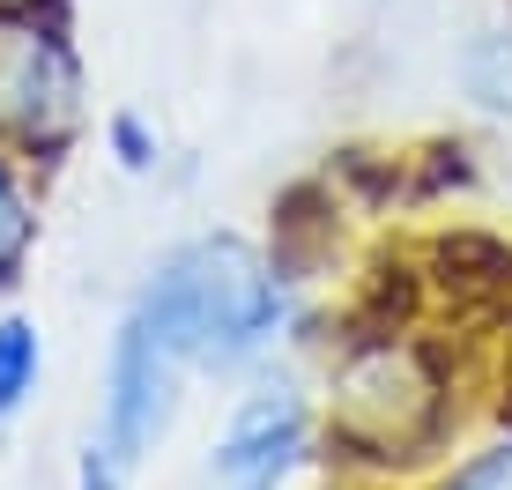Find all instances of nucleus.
<instances>
[{"label":"nucleus","mask_w":512,"mask_h":490,"mask_svg":"<svg viewBox=\"0 0 512 490\" xmlns=\"http://www.w3.org/2000/svg\"><path fill=\"white\" fill-rule=\"evenodd\" d=\"M38 379H45V342H38V320H23V312H0V424L30 409Z\"/></svg>","instance_id":"20e7f679"},{"label":"nucleus","mask_w":512,"mask_h":490,"mask_svg":"<svg viewBox=\"0 0 512 490\" xmlns=\"http://www.w3.org/2000/svg\"><path fill=\"white\" fill-rule=\"evenodd\" d=\"M446 490H512V439H498V446L475 453V461H461L446 476Z\"/></svg>","instance_id":"0eeeda50"},{"label":"nucleus","mask_w":512,"mask_h":490,"mask_svg":"<svg viewBox=\"0 0 512 490\" xmlns=\"http://www.w3.org/2000/svg\"><path fill=\"white\" fill-rule=\"evenodd\" d=\"M312 453V409L297 387H253L231 409L223 439L208 446V468H201V490H290V476L305 468Z\"/></svg>","instance_id":"7ed1b4c3"},{"label":"nucleus","mask_w":512,"mask_h":490,"mask_svg":"<svg viewBox=\"0 0 512 490\" xmlns=\"http://www.w3.org/2000/svg\"><path fill=\"white\" fill-rule=\"evenodd\" d=\"M104 142H112L119 171H156V156H164V142H156V127L141 112H112V127H104Z\"/></svg>","instance_id":"423d86ee"},{"label":"nucleus","mask_w":512,"mask_h":490,"mask_svg":"<svg viewBox=\"0 0 512 490\" xmlns=\"http://www.w3.org/2000/svg\"><path fill=\"white\" fill-rule=\"evenodd\" d=\"M30 253V201L23 186H15V171L0 164V283H8V268Z\"/></svg>","instance_id":"39448f33"},{"label":"nucleus","mask_w":512,"mask_h":490,"mask_svg":"<svg viewBox=\"0 0 512 490\" xmlns=\"http://www.w3.org/2000/svg\"><path fill=\"white\" fill-rule=\"evenodd\" d=\"M82 119V52L38 15V0H0V134L67 142Z\"/></svg>","instance_id":"f03ea898"},{"label":"nucleus","mask_w":512,"mask_h":490,"mask_svg":"<svg viewBox=\"0 0 512 490\" xmlns=\"http://www.w3.org/2000/svg\"><path fill=\"white\" fill-rule=\"evenodd\" d=\"M134 305L179 342V357L193 372H238V364L268 357L282 320H290V297H282L275 268L238 231L171 245Z\"/></svg>","instance_id":"f257e3e1"}]
</instances>
